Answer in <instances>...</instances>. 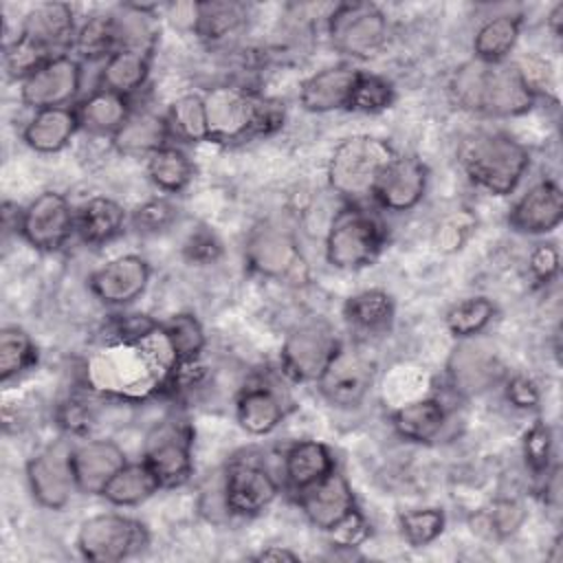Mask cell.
<instances>
[{
	"label": "cell",
	"instance_id": "1",
	"mask_svg": "<svg viewBox=\"0 0 563 563\" xmlns=\"http://www.w3.org/2000/svg\"><path fill=\"white\" fill-rule=\"evenodd\" d=\"M176 365L172 345L158 325L139 339H108L86 361V383L90 389L117 398H147L167 389Z\"/></svg>",
	"mask_w": 563,
	"mask_h": 563
},
{
	"label": "cell",
	"instance_id": "2",
	"mask_svg": "<svg viewBox=\"0 0 563 563\" xmlns=\"http://www.w3.org/2000/svg\"><path fill=\"white\" fill-rule=\"evenodd\" d=\"M446 90L457 110L495 119L521 117L537 101V95L510 59L482 62L471 57L451 73Z\"/></svg>",
	"mask_w": 563,
	"mask_h": 563
},
{
	"label": "cell",
	"instance_id": "3",
	"mask_svg": "<svg viewBox=\"0 0 563 563\" xmlns=\"http://www.w3.org/2000/svg\"><path fill=\"white\" fill-rule=\"evenodd\" d=\"M207 141L242 143L284 125V106L238 84H216L202 95Z\"/></svg>",
	"mask_w": 563,
	"mask_h": 563
},
{
	"label": "cell",
	"instance_id": "4",
	"mask_svg": "<svg viewBox=\"0 0 563 563\" xmlns=\"http://www.w3.org/2000/svg\"><path fill=\"white\" fill-rule=\"evenodd\" d=\"M457 161L473 185L493 194L510 196L530 169V152L506 132H475L457 150Z\"/></svg>",
	"mask_w": 563,
	"mask_h": 563
},
{
	"label": "cell",
	"instance_id": "5",
	"mask_svg": "<svg viewBox=\"0 0 563 563\" xmlns=\"http://www.w3.org/2000/svg\"><path fill=\"white\" fill-rule=\"evenodd\" d=\"M396 156L394 147L372 134H354L343 139L328 161V185L347 205H361L372 198V191L383 169Z\"/></svg>",
	"mask_w": 563,
	"mask_h": 563
},
{
	"label": "cell",
	"instance_id": "6",
	"mask_svg": "<svg viewBox=\"0 0 563 563\" xmlns=\"http://www.w3.org/2000/svg\"><path fill=\"white\" fill-rule=\"evenodd\" d=\"M387 240L383 222L361 205H347L339 211L325 233V262L339 271H358L369 266Z\"/></svg>",
	"mask_w": 563,
	"mask_h": 563
},
{
	"label": "cell",
	"instance_id": "7",
	"mask_svg": "<svg viewBox=\"0 0 563 563\" xmlns=\"http://www.w3.org/2000/svg\"><path fill=\"white\" fill-rule=\"evenodd\" d=\"M75 545L86 561L119 563L150 545L147 526L130 515L99 512L79 523Z\"/></svg>",
	"mask_w": 563,
	"mask_h": 563
},
{
	"label": "cell",
	"instance_id": "8",
	"mask_svg": "<svg viewBox=\"0 0 563 563\" xmlns=\"http://www.w3.org/2000/svg\"><path fill=\"white\" fill-rule=\"evenodd\" d=\"M332 46L352 59L376 57L389 37V22L374 2H339L325 18Z\"/></svg>",
	"mask_w": 563,
	"mask_h": 563
},
{
	"label": "cell",
	"instance_id": "9",
	"mask_svg": "<svg viewBox=\"0 0 563 563\" xmlns=\"http://www.w3.org/2000/svg\"><path fill=\"white\" fill-rule=\"evenodd\" d=\"M141 460L154 473L161 488H176L194 471V429L183 418H163L143 438Z\"/></svg>",
	"mask_w": 563,
	"mask_h": 563
},
{
	"label": "cell",
	"instance_id": "10",
	"mask_svg": "<svg viewBox=\"0 0 563 563\" xmlns=\"http://www.w3.org/2000/svg\"><path fill=\"white\" fill-rule=\"evenodd\" d=\"M374 376L376 363L369 354L356 345L341 343L314 385L330 407L354 409L372 391Z\"/></svg>",
	"mask_w": 563,
	"mask_h": 563
},
{
	"label": "cell",
	"instance_id": "11",
	"mask_svg": "<svg viewBox=\"0 0 563 563\" xmlns=\"http://www.w3.org/2000/svg\"><path fill=\"white\" fill-rule=\"evenodd\" d=\"M31 497L46 510H62L77 490L73 473V444L55 440L26 460L24 466Z\"/></svg>",
	"mask_w": 563,
	"mask_h": 563
},
{
	"label": "cell",
	"instance_id": "12",
	"mask_svg": "<svg viewBox=\"0 0 563 563\" xmlns=\"http://www.w3.org/2000/svg\"><path fill=\"white\" fill-rule=\"evenodd\" d=\"M341 343L325 321L299 323L282 343V372L295 383H317Z\"/></svg>",
	"mask_w": 563,
	"mask_h": 563
},
{
	"label": "cell",
	"instance_id": "13",
	"mask_svg": "<svg viewBox=\"0 0 563 563\" xmlns=\"http://www.w3.org/2000/svg\"><path fill=\"white\" fill-rule=\"evenodd\" d=\"M81 84V59L73 53H59L20 81V101L31 110L70 106L77 99Z\"/></svg>",
	"mask_w": 563,
	"mask_h": 563
},
{
	"label": "cell",
	"instance_id": "14",
	"mask_svg": "<svg viewBox=\"0 0 563 563\" xmlns=\"http://www.w3.org/2000/svg\"><path fill=\"white\" fill-rule=\"evenodd\" d=\"M18 233L35 251H59L75 233V209L64 194L46 189L22 207Z\"/></svg>",
	"mask_w": 563,
	"mask_h": 563
},
{
	"label": "cell",
	"instance_id": "15",
	"mask_svg": "<svg viewBox=\"0 0 563 563\" xmlns=\"http://www.w3.org/2000/svg\"><path fill=\"white\" fill-rule=\"evenodd\" d=\"M506 365L499 354L473 339H462L451 350L446 361V380L457 396L473 398L506 380Z\"/></svg>",
	"mask_w": 563,
	"mask_h": 563
},
{
	"label": "cell",
	"instance_id": "16",
	"mask_svg": "<svg viewBox=\"0 0 563 563\" xmlns=\"http://www.w3.org/2000/svg\"><path fill=\"white\" fill-rule=\"evenodd\" d=\"M279 495V482L257 462L238 460L222 477V497L229 515L255 517Z\"/></svg>",
	"mask_w": 563,
	"mask_h": 563
},
{
	"label": "cell",
	"instance_id": "17",
	"mask_svg": "<svg viewBox=\"0 0 563 563\" xmlns=\"http://www.w3.org/2000/svg\"><path fill=\"white\" fill-rule=\"evenodd\" d=\"M152 277V266L143 255L125 253L108 260L88 277L90 292L106 306H130L136 301Z\"/></svg>",
	"mask_w": 563,
	"mask_h": 563
},
{
	"label": "cell",
	"instance_id": "18",
	"mask_svg": "<svg viewBox=\"0 0 563 563\" xmlns=\"http://www.w3.org/2000/svg\"><path fill=\"white\" fill-rule=\"evenodd\" d=\"M295 497L303 517L317 530L328 534L358 510L354 490L347 477L339 468H334L330 475H325L317 484L303 488Z\"/></svg>",
	"mask_w": 563,
	"mask_h": 563
},
{
	"label": "cell",
	"instance_id": "19",
	"mask_svg": "<svg viewBox=\"0 0 563 563\" xmlns=\"http://www.w3.org/2000/svg\"><path fill=\"white\" fill-rule=\"evenodd\" d=\"M429 185V169L422 158L411 154H396L391 163L383 169L372 200L389 213H407L416 209Z\"/></svg>",
	"mask_w": 563,
	"mask_h": 563
},
{
	"label": "cell",
	"instance_id": "20",
	"mask_svg": "<svg viewBox=\"0 0 563 563\" xmlns=\"http://www.w3.org/2000/svg\"><path fill=\"white\" fill-rule=\"evenodd\" d=\"M563 222V191L552 178L528 187L508 211V227L521 235H548Z\"/></svg>",
	"mask_w": 563,
	"mask_h": 563
},
{
	"label": "cell",
	"instance_id": "21",
	"mask_svg": "<svg viewBox=\"0 0 563 563\" xmlns=\"http://www.w3.org/2000/svg\"><path fill=\"white\" fill-rule=\"evenodd\" d=\"M246 264L262 277H286L301 262V251L295 235L273 222H264L251 231L244 246Z\"/></svg>",
	"mask_w": 563,
	"mask_h": 563
},
{
	"label": "cell",
	"instance_id": "22",
	"mask_svg": "<svg viewBox=\"0 0 563 563\" xmlns=\"http://www.w3.org/2000/svg\"><path fill=\"white\" fill-rule=\"evenodd\" d=\"M77 29L79 26L70 4L40 2L22 18V24L15 37H22L24 42L33 44L35 48L48 55H59V53H66L64 51L66 46H73Z\"/></svg>",
	"mask_w": 563,
	"mask_h": 563
},
{
	"label": "cell",
	"instance_id": "23",
	"mask_svg": "<svg viewBox=\"0 0 563 563\" xmlns=\"http://www.w3.org/2000/svg\"><path fill=\"white\" fill-rule=\"evenodd\" d=\"M361 70L352 64H332L299 84V106L312 114L347 110Z\"/></svg>",
	"mask_w": 563,
	"mask_h": 563
},
{
	"label": "cell",
	"instance_id": "24",
	"mask_svg": "<svg viewBox=\"0 0 563 563\" xmlns=\"http://www.w3.org/2000/svg\"><path fill=\"white\" fill-rule=\"evenodd\" d=\"M128 462L125 451L108 438H88L73 444V473L77 490L84 495H101L103 486Z\"/></svg>",
	"mask_w": 563,
	"mask_h": 563
},
{
	"label": "cell",
	"instance_id": "25",
	"mask_svg": "<svg viewBox=\"0 0 563 563\" xmlns=\"http://www.w3.org/2000/svg\"><path fill=\"white\" fill-rule=\"evenodd\" d=\"M288 402L277 385L253 380L244 385L235 398V420L249 435H268L286 418Z\"/></svg>",
	"mask_w": 563,
	"mask_h": 563
},
{
	"label": "cell",
	"instance_id": "26",
	"mask_svg": "<svg viewBox=\"0 0 563 563\" xmlns=\"http://www.w3.org/2000/svg\"><path fill=\"white\" fill-rule=\"evenodd\" d=\"M77 130H81V125L75 106L42 108L33 110V114L24 123L22 141L33 152L55 154L73 141Z\"/></svg>",
	"mask_w": 563,
	"mask_h": 563
},
{
	"label": "cell",
	"instance_id": "27",
	"mask_svg": "<svg viewBox=\"0 0 563 563\" xmlns=\"http://www.w3.org/2000/svg\"><path fill=\"white\" fill-rule=\"evenodd\" d=\"M172 130L165 114L154 110H132L125 123L110 136L112 147L125 156L147 158L156 150L169 145Z\"/></svg>",
	"mask_w": 563,
	"mask_h": 563
},
{
	"label": "cell",
	"instance_id": "28",
	"mask_svg": "<svg viewBox=\"0 0 563 563\" xmlns=\"http://www.w3.org/2000/svg\"><path fill=\"white\" fill-rule=\"evenodd\" d=\"M284 482L297 495L336 468L330 446L321 440H295L284 451Z\"/></svg>",
	"mask_w": 563,
	"mask_h": 563
},
{
	"label": "cell",
	"instance_id": "29",
	"mask_svg": "<svg viewBox=\"0 0 563 563\" xmlns=\"http://www.w3.org/2000/svg\"><path fill=\"white\" fill-rule=\"evenodd\" d=\"M128 211L114 198L92 196L75 209V233L90 246L112 242L125 231Z\"/></svg>",
	"mask_w": 563,
	"mask_h": 563
},
{
	"label": "cell",
	"instance_id": "30",
	"mask_svg": "<svg viewBox=\"0 0 563 563\" xmlns=\"http://www.w3.org/2000/svg\"><path fill=\"white\" fill-rule=\"evenodd\" d=\"M389 422L400 440L413 444H429L442 433L446 424V407L440 398L433 396L416 398L394 409Z\"/></svg>",
	"mask_w": 563,
	"mask_h": 563
},
{
	"label": "cell",
	"instance_id": "31",
	"mask_svg": "<svg viewBox=\"0 0 563 563\" xmlns=\"http://www.w3.org/2000/svg\"><path fill=\"white\" fill-rule=\"evenodd\" d=\"M125 48V35L119 9L95 13L84 24H79L73 42V51L79 59L106 62L112 53Z\"/></svg>",
	"mask_w": 563,
	"mask_h": 563
},
{
	"label": "cell",
	"instance_id": "32",
	"mask_svg": "<svg viewBox=\"0 0 563 563\" xmlns=\"http://www.w3.org/2000/svg\"><path fill=\"white\" fill-rule=\"evenodd\" d=\"M75 110H77L81 130L112 136L125 123V119L132 114L134 108L130 97H123L119 92L97 86L75 106Z\"/></svg>",
	"mask_w": 563,
	"mask_h": 563
},
{
	"label": "cell",
	"instance_id": "33",
	"mask_svg": "<svg viewBox=\"0 0 563 563\" xmlns=\"http://www.w3.org/2000/svg\"><path fill=\"white\" fill-rule=\"evenodd\" d=\"M152 68V53L139 48H121L112 53L99 70V88L130 97L139 92Z\"/></svg>",
	"mask_w": 563,
	"mask_h": 563
},
{
	"label": "cell",
	"instance_id": "34",
	"mask_svg": "<svg viewBox=\"0 0 563 563\" xmlns=\"http://www.w3.org/2000/svg\"><path fill=\"white\" fill-rule=\"evenodd\" d=\"M519 13H497L479 24L473 35V57L482 62H506L521 35Z\"/></svg>",
	"mask_w": 563,
	"mask_h": 563
},
{
	"label": "cell",
	"instance_id": "35",
	"mask_svg": "<svg viewBox=\"0 0 563 563\" xmlns=\"http://www.w3.org/2000/svg\"><path fill=\"white\" fill-rule=\"evenodd\" d=\"M158 490H163L158 479L145 466V462L139 460V462H128L123 468H119L114 477L103 486L99 497H103L110 506L132 508V506L145 504Z\"/></svg>",
	"mask_w": 563,
	"mask_h": 563
},
{
	"label": "cell",
	"instance_id": "36",
	"mask_svg": "<svg viewBox=\"0 0 563 563\" xmlns=\"http://www.w3.org/2000/svg\"><path fill=\"white\" fill-rule=\"evenodd\" d=\"M394 312H396L394 297L380 288L361 290L352 295L343 306L345 321L356 332H365V334H376L387 330L394 321Z\"/></svg>",
	"mask_w": 563,
	"mask_h": 563
},
{
	"label": "cell",
	"instance_id": "37",
	"mask_svg": "<svg viewBox=\"0 0 563 563\" xmlns=\"http://www.w3.org/2000/svg\"><path fill=\"white\" fill-rule=\"evenodd\" d=\"M246 15H249V9L242 2H229V0L196 2V22L191 31L205 42H222L244 26Z\"/></svg>",
	"mask_w": 563,
	"mask_h": 563
},
{
	"label": "cell",
	"instance_id": "38",
	"mask_svg": "<svg viewBox=\"0 0 563 563\" xmlns=\"http://www.w3.org/2000/svg\"><path fill=\"white\" fill-rule=\"evenodd\" d=\"M150 183L163 194H180L194 178V163L178 145H165L145 158Z\"/></svg>",
	"mask_w": 563,
	"mask_h": 563
},
{
	"label": "cell",
	"instance_id": "39",
	"mask_svg": "<svg viewBox=\"0 0 563 563\" xmlns=\"http://www.w3.org/2000/svg\"><path fill=\"white\" fill-rule=\"evenodd\" d=\"M495 314H497V306L493 299L484 295L466 297L446 310L444 325L449 334L457 341L473 339V336H479L490 325Z\"/></svg>",
	"mask_w": 563,
	"mask_h": 563
},
{
	"label": "cell",
	"instance_id": "40",
	"mask_svg": "<svg viewBox=\"0 0 563 563\" xmlns=\"http://www.w3.org/2000/svg\"><path fill=\"white\" fill-rule=\"evenodd\" d=\"M37 363V347L31 334L20 325H4L0 330V380L22 376Z\"/></svg>",
	"mask_w": 563,
	"mask_h": 563
},
{
	"label": "cell",
	"instance_id": "41",
	"mask_svg": "<svg viewBox=\"0 0 563 563\" xmlns=\"http://www.w3.org/2000/svg\"><path fill=\"white\" fill-rule=\"evenodd\" d=\"M161 328L172 345V352L178 361H196L207 347V334L202 323L191 312L172 314L167 321H161Z\"/></svg>",
	"mask_w": 563,
	"mask_h": 563
},
{
	"label": "cell",
	"instance_id": "42",
	"mask_svg": "<svg viewBox=\"0 0 563 563\" xmlns=\"http://www.w3.org/2000/svg\"><path fill=\"white\" fill-rule=\"evenodd\" d=\"M165 117L172 130V139H180L187 143L207 141V117L202 95H183L174 99Z\"/></svg>",
	"mask_w": 563,
	"mask_h": 563
},
{
	"label": "cell",
	"instance_id": "43",
	"mask_svg": "<svg viewBox=\"0 0 563 563\" xmlns=\"http://www.w3.org/2000/svg\"><path fill=\"white\" fill-rule=\"evenodd\" d=\"M398 528L405 541L413 548H424L433 543L446 528V515L442 508H413L400 512Z\"/></svg>",
	"mask_w": 563,
	"mask_h": 563
},
{
	"label": "cell",
	"instance_id": "44",
	"mask_svg": "<svg viewBox=\"0 0 563 563\" xmlns=\"http://www.w3.org/2000/svg\"><path fill=\"white\" fill-rule=\"evenodd\" d=\"M394 99H396V90L387 77L361 70L347 110L374 114V112L387 110L394 103Z\"/></svg>",
	"mask_w": 563,
	"mask_h": 563
},
{
	"label": "cell",
	"instance_id": "45",
	"mask_svg": "<svg viewBox=\"0 0 563 563\" xmlns=\"http://www.w3.org/2000/svg\"><path fill=\"white\" fill-rule=\"evenodd\" d=\"M521 451H523L526 466L534 475H545V479H548L550 471H552V455H554L552 429L541 420L532 422L523 433Z\"/></svg>",
	"mask_w": 563,
	"mask_h": 563
},
{
	"label": "cell",
	"instance_id": "46",
	"mask_svg": "<svg viewBox=\"0 0 563 563\" xmlns=\"http://www.w3.org/2000/svg\"><path fill=\"white\" fill-rule=\"evenodd\" d=\"M176 218V207L167 198H150L143 205H139L130 220L132 224L143 233H158L165 227H169Z\"/></svg>",
	"mask_w": 563,
	"mask_h": 563
},
{
	"label": "cell",
	"instance_id": "47",
	"mask_svg": "<svg viewBox=\"0 0 563 563\" xmlns=\"http://www.w3.org/2000/svg\"><path fill=\"white\" fill-rule=\"evenodd\" d=\"M528 271H530L532 279L541 286L554 282L561 271V257H559L556 244L554 242L534 244V249L530 251V257H528Z\"/></svg>",
	"mask_w": 563,
	"mask_h": 563
},
{
	"label": "cell",
	"instance_id": "48",
	"mask_svg": "<svg viewBox=\"0 0 563 563\" xmlns=\"http://www.w3.org/2000/svg\"><path fill=\"white\" fill-rule=\"evenodd\" d=\"M504 394H506V400L517 409H534L541 400L537 383L523 374L506 376Z\"/></svg>",
	"mask_w": 563,
	"mask_h": 563
},
{
	"label": "cell",
	"instance_id": "49",
	"mask_svg": "<svg viewBox=\"0 0 563 563\" xmlns=\"http://www.w3.org/2000/svg\"><path fill=\"white\" fill-rule=\"evenodd\" d=\"M222 244L209 229L194 231L185 242V255L198 264H211L220 257Z\"/></svg>",
	"mask_w": 563,
	"mask_h": 563
},
{
	"label": "cell",
	"instance_id": "50",
	"mask_svg": "<svg viewBox=\"0 0 563 563\" xmlns=\"http://www.w3.org/2000/svg\"><path fill=\"white\" fill-rule=\"evenodd\" d=\"M90 422H92V411L84 400H70L59 409V424L73 435L88 433Z\"/></svg>",
	"mask_w": 563,
	"mask_h": 563
},
{
	"label": "cell",
	"instance_id": "51",
	"mask_svg": "<svg viewBox=\"0 0 563 563\" xmlns=\"http://www.w3.org/2000/svg\"><path fill=\"white\" fill-rule=\"evenodd\" d=\"M521 521H523V510L517 501H501L490 512V526L499 534L515 532L521 526Z\"/></svg>",
	"mask_w": 563,
	"mask_h": 563
},
{
	"label": "cell",
	"instance_id": "52",
	"mask_svg": "<svg viewBox=\"0 0 563 563\" xmlns=\"http://www.w3.org/2000/svg\"><path fill=\"white\" fill-rule=\"evenodd\" d=\"M253 559L255 561H301V556L286 545H266Z\"/></svg>",
	"mask_w": 563,
	"mask_h": 563
},
{
	"label": "cell",
	"instance_id": "53",
	"mask_svg": "<svg viewBox=\"0 0 563 563\" xmlns=\"http://www.w3.org/2000/svg\"><path fill=\"white\" fill-rule=\"evenodd\" d=\"M548 29L552 31L554 37H561V29H563V2L554 4L552 11L548 13Z\"/></svg>",
	"mask_w": 563,
	"mask_h": 563
}]
</instances>
